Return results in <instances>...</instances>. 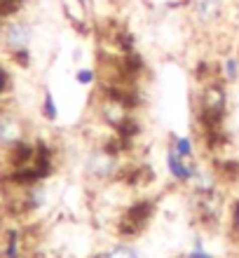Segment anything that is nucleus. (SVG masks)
I'll use <instances>...</instances> for the list:
<instances>
[{"label": "nucleus", "mask_w": 239, "mask_h": 258, "mask_svg": "<svg viewBox=\"0 0 239 258\" xmlns=\"http://www.w3.org/2000/svg\"><path fill=\"white\" fill-rule=\"evenodd\" d=\"M169 150H174L181 157H188V160H195V155H197V146L192 141V136H185V134H171Z\"/></svg>", "instance_id": "5"}, {"label": "nucleus", "mask_w": 239, "mask_h": 258, "mask_svg": "<svg viewBox=\"0 0 239 258\" xmlns=\"http://www.w3.org/2000/svg\"><path fill=\"white\" fill-rule=\"evenodd\" d=\"M73 80H75V85H80V87H92L96 82V71L92 66H77L75 73H73Z\"/></svg>", "instance_id": "8"}, {"label": "nucleus", "mask_w": 239, "mask_h": 258, "mask_svg": "<svg viewBox=\"0 0 239 258\" xmlns=\"http://www.w3.org/2000/svg\"><path fill=\"white\" fill-rule=\"evenodd\" d=\"M24 120L12 110H0V150L10 153L12 148H17L19 143L28 141L24 134Z\"/></svg>", "instance_id": "3"}, {"label": "nucleus", "mask_w": 239, "mask_h": 258, "mask_svg": "<svg viewBox=\"0 0 239 258\" xmlns=\"http://www.w3.org/2000/svg\"><path fill=\"white\" fill-rule=\"evenodd\" d=\"M33 38H35V31H33V24L28 19L14 17V19H7L0 24V45H3V49L10 56L31 52Z\"/></svg>", "instance_id": "2"}, {"label": "nucleus", "mask_w": 239, "mask_h": 258, "mask_svg": "<svg viewBox=\"0 0 239 258\" xmlns=\"http://www.w3.org/2000/svg\"><path fill=\"white\" fill-rule=\"evenodd\" d=\"M40 117L45 120V122H56V120H59V103H56L52 89H45V92H42Z\"/></svg>", "instance_id": "7"}, {"label": "nucleus", "mask_w": 239, "mask_h": 258, "mask_svg": "<svg viewBox=\"0 0 239 258\" xmlns=\"http://www.w3.org/2000/svg\"><path fill=\"white\" fill-rule=\"evenodd\" d=\"M106 258H138V251L129 244H115L106 253Z\"/></svg>", "instance_id": "9"}, {"label": "nucleus", "mask_w": 239, "mask_h": 258, "mask_svg": "<svg viewBox=\"0 0 239 258\" xmlns=\"http://www.w3.org/2000/svg\"><path fill=\"white\" fill-rule=\"evenodd\" d=\"M117 169H120V160L106 146L92 148L87 155L82 157V174L89 181H94V183H108V181H113L117 176Z\"/></svg>", "instance_id": "1"}, {"label": "nucleus", "mask_w": 239, "mask_h": 258, "mask_svg": "<svg viewBox=\"0 0 239 258\" xmlns=\"http://www.w3.org/2000/svg\"><path fill=\"white\" fill-rule=\"evenodd\" d=\"M92 3H94V0H77V5H80V7H89Z\"/></svg>", "instance_id": "11"}, {"label": "nucleus", "mask_w": 239, "mask_h": 258, "mask_svg": "<svg viewBox=\"0 0 239 258\" xmlns=\"http://www.w3.org/2000/svg\"><path fill=\"white\" fill-rule=\"evenodd\" d=\"M232 228H234V232L239 235V202L232 207Z\"/></svg>", "instance_id": "10"}, {"label": "nucleus", "mask_w": 239, "mask_h": 258, "mask_svg": "<svg viewBox=\"0 0 239 258\" xmlns=\"http://www.w3.org/2000/svg\"><path fill=\"white\" fill-rule=\"evenodd\" d=\"M164 167H167L169 178L178 185H192V181H195V176H197V171H199V164L195 160L176 155L174 150L164 153Z\"/></svg>", "instance_id": "4"}, {"label": "nucleus", "mask_w": 239, "mask_h": 258, "mask_svg": "<svg viewBox=\"0 0 239 258\" xmlns=\"http://www.w3.org/2000/svg\"><path fill=\"white\" fill-rule=\"evenodd\" d=\"M218 75L225 85H237L239 82V56H225L218 66Z\"/></svg>", "instance_id": "6"}]
</instances>
